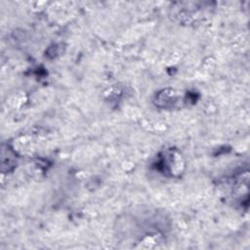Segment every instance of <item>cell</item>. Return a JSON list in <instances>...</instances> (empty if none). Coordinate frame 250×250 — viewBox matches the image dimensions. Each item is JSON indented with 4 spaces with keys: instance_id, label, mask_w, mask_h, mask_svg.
I'll list each match as a JSON object with an SVG mask.
<instances>
[{
    "instance_id": "6da1fadb",
    "label": "cell",
    "mask_w": 250,
    "mask_h": 250,
    "mask_svg": "<svg viewBox=\"0 0 250 250\" xmlns=\"http://www.w3.org/2000/svg\"><path fill=\"white\" fill-rule=\"evenodd\" d=\"M178 7H175L177 8V12L175 13L176 16L179 18L181 17V19L188 17V22H192L194 19L200 15V10L207 7L205 6V3L198 2H182L178 3Z\"/></svg>"
},
{
    "instance_id": "7a4b0ae2",
    "label": "cell",
    "mask_w": 250,
    "mask_h": 250,
    "mask_svg": "<svg viewBox=\"0 0 250 250\" xmlns=\"http://www.w3.org/2000/svg\"><path fill=\"white\" fill-rule=\"evenodd\" d=\"M155 104L159 107L169 108L174 106L177 102V96L173 90H162L155 97Z\"/></svg>"
},
{
    "instance_id": "3957f363",
    "label": "cell",
    "mask_w": 250,
    "mask_h": 250,
    "mask_svg": "<svg viewBox=\"0 0 250 250\" xmlns=\"http://www.w3.org/2000/svg\"><path fill=\"white\" fill-rule=\"evenodd\" d=\"M16 164V153L7 145L2 146V171L9 172L14 169Z\"/></svg>"
}]
</instances>
